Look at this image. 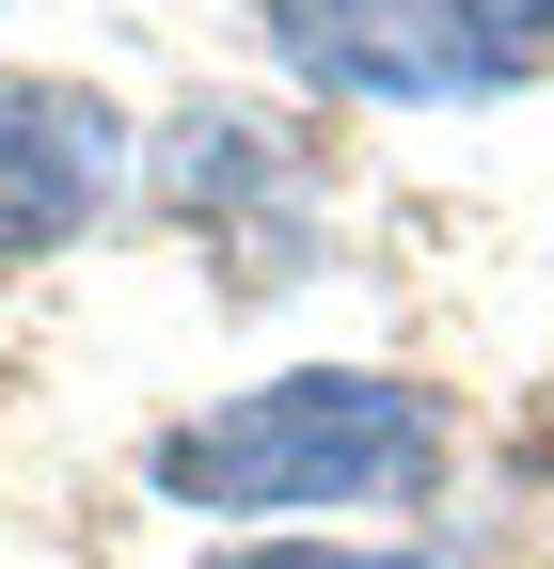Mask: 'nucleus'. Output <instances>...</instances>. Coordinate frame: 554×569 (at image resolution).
Wrapping results in <instances>:
<instances>
[{
	"label": "nucleus",
	"instance_id": "1",
	"mask_svg": "<svg viewBox=\"0 0 554 569\" xmlns=\"http://www.w3.org/2000/svg\"><path fill=\"white\" fill-rule=\"evenodd\" d=\"M428 475H444V411L412 380H365V365H301V380H254L222 411L159 427V490H175V507H222V522L412 507Z\"/></svg>",
	"mask_w": 554,
	"mask_h": 569
},
{
	"label": "nucleus",
	"instance_id": "2",
	"mask_svg": "<svg viewBox=\"0 0 554 569\" xmlns=\"http://www.w3.org/2000/svg\"><path fill=\"white\" fill-rule=\"evenodd\" d=\"M269 48H286L317 96H365V111H459V96L538 80L554 0H269Z\"/></svg>",
	"mask_w": 554,
	"mask_h": 569
},
{
	"label": "nucleus",
	"instance_id": "3",
	"mask_svg": "<svg viewBox=\"0 0 554 569\" xmlns=\"http://www.w3.org/2000/svg\"><path fill=\"white\" fill-rule=\"evenodd\" d=\"M127 190V127L80 80H0V269H48Z\"/></svg>",
	"mask_w": 554,
	"mask_h": 569
},
{
	"label": "nucleus",
	"instance_id": "4",
	"mask_svg": "<svg viewBox=\"0 0 554 569\" xmlns=\"http://www.w3.org/2000/svg\"><path fill=\"white\" fill-rule=\"evenodd\" d=\"M222 569H428V553H317V538H269V553H222Z\"/></svg>",
	"mask_w": 554,
	"mask_h": 569
}]
</instances>
